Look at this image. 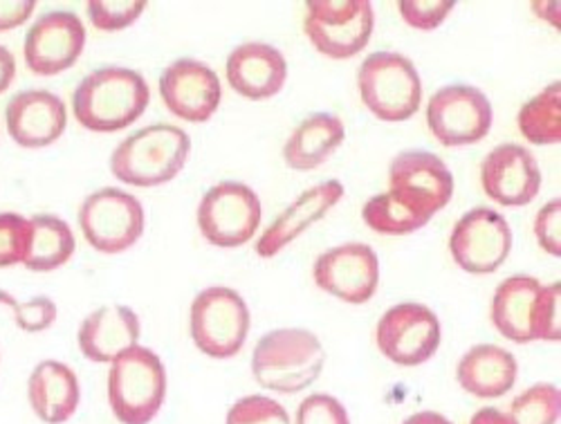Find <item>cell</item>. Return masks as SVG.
<instances>
[{
	"label": "cell",
	"instance_id": "cell-23",
	"mask_svg": "<svg viewBox=\"0 0 561 424\" xmlns=\"http://www.w3.org/2000/svg\"><path fill=\"white\" fill-rule=\"evenodd\" d=\"M541 283L535 276L517 274L499 283L492 297V323L499 333L514 344L535 342L533 321L541 293Z\"/></svg>",
	"mask_w": 561,
	"mask_h": 424
},
{
	"label": "cell",
	"instance_id": "cell-7",
	"mask_svg": "<svg viewBox=\"0 0 561 424\" xmlns=\"http://www.w3.org/2000/svg\"><path fill=\"white\" fill-rule=\"evenodd\" d=\"M190 328L194 344L207 357H237L243 351L250 333L248 303L231 288H207L198 293L192 303Z\"/></svg>",
	"mask_w": 561,
	"mask_h": 424
},
{
	"label": "cell",
	"instance_id": "cell-35",
	"mask_svg": "<svg viewBox=\"0 0 561 424\" xmlns=\"http://www.w3.org/2000/svg\"><path fill=\"white\" fill-rule=\"evenodd\" d=\"M297 424H351V417L337 398L329 393H312L299 404Z\"/></svg>",
	"mask_w": 561,
	"mask_h": 424
},
{
	"label": "cell",
	"instance_id": "cell-18",
	"mask_svg": "<svg viewBox=\"0 0 561 424\" xmlns=\"http://www.w3.org/2000/svg\"><path fill=\"white\" fill-rule=\"evenodd\" d=\"M231 90L250 102H265L284 90L288 64L276 47L267 43H243L233 47L225 66Z\"/></svg>",
	"mask_w": 561,
	"mask_h": 424
},
{
	"label": "cell",
	"instance_id": "cell-36",
	"mask_svg": "<svg viewBox=\"0 0 561 424\" xmlns=\"http://www.w3.org/2000/svg\"><path fill=\"white\" fill-rule=\"evenodd\" d=\"M533 335L535 342H559L561 328H559V283H550V286L541 288L537 308H535V321H533Z\"/></svg>",
	"mask_w": 561,
	"mask_h": 424
},
{
	"label": "cell",
	"instance_id": "cell-3",
	"mask_svg": "<svg viewBox=\"0 0 561 424\" xmlns=\"http://www.w3.org/2000/svg\"><path fill=\"white\" fill-rule=\"evenodd\" d=\"M190 156L192 137L180 126L153 124L122 141L111 156V171L130 186H160L186 167Z\"/></svg>",
	"mask_w": 561,
	"mask_h": 424
},
{
	"label": "cell",
	"instance_id": "cell-27",
	"mask_svg": "<svg viewBox=\"0 0 561 424\" xmlns=\"http://www.w3.org/2000/svg\"><path fill=\"white\" fill-rule=\"evenodd\" d=\"M522 135L537 147L559 145L561 139V85L552 81L526 102L517 117Z\"/></svg>",
	"mask_w": 561,
	"mask_h": 424
},
{
	"label": "cell",
	"instance_id": "cell-22",
	"mask_svg": "<svg viewBox=\"0 0 561 424\" xmlns=\"http://www.w3.org/2000/svg\"><path fill=\"white\" fill-rule=\"evenodd\" d=\"M519 364L512 353L494 344H479L467 351L456 368L460 389L481 400L505 396L517 382Z\"/></svg>",
	"mask_w": 561,
	"mask_h": 424
},
{
	"label": "cell",
	"instance_id": "cell-12",
	"mask_svg": "<svg viewBox=\"0 0 561 424\" xmlns=\"http://www.w3.org/2000/svg\"><path fill=\"white\" fill-rule=\"evenodd\" d=\"M449 252L460 270L470 274H492L512 252V229L499 211L477 207L454 225Z\"/></svg>",
	"mask_w": 561,
	"mask_h": 424
},
{
	"label": "cell",
	"instance_id": "cell-11",
	"mask_svg": "<svg viewBox=\"0 0 561 424\" xmlns=\"http://www.w3.org/2000/svg\"><path fill=\"white\" fill-rule=\"evenodd\" d=\"M443 340L436 312L423 303H398L385 312L376 328L380 353L398 366H420L430 362Z\"/></svg>",
	"mask_w": 561,
	"mask_h": 424
},
{
	"label": "cell",
	"instance_id": "cell-13",
	"mask_svg": "<svg viewBox=\"0 0 561 424\" xmlns=\"http://www.w3.org/2000/svg\"><path fill=\"white\" fill-rule=\"evenodd\" d=\"M317 288L335 299L362 306L380 286V259L364 243H344L319 254L312 267Z\"/></svg>",
	"mask_w": 561,
	"mask_h": 424
},
{
	"label": "cell",
	"instance_id": "cell-20",
	"mask_svg": "<svg viewBox=\"0 0 561 424\" xmlns=\"http://www.w3.org/2000/svg\"><path fill=\"white\" fill-rule=\"evenodd\" d=\"M344 198V184L340 180H325L308 192H304L284 214H280L254 245L256 254L272 259L284 252L304 231L319 222L340 200Z\"/></svg>",
	"mask_w": 561,
	"mask_h": 424
},
{
	"label": "cell",
	"instance_id": "cell-16",
	"mask_svg": "<svg viewBox=\"0 0 561 424\" xmlns=\"http://www.w3.org/2000/svg\"><path fill=\"white\" fill-rule=\"evenodd\" d=\"M85 27L72 12L41 16L25 36V64L38 77H55L70 70L83 53Z\"/></svg>",
	"mask_w": 561,
	"mask_h": 424
},
{
	"label": "cell",
	"instance_id": "cell-37",
	"mask_svg": "<svg viewBox=\"0 0 561 424\" xmlns=\"http://www.w3.org/2000/svg\"><path fill=\"white\" fill-rule=\"evenodd\" d=\"M559 216H561V203L554 198L546 203L535 218V236L539 241V248L550 254L559 256L561 254V227H559Z\"/></svg>",
	"mask_w": 561,
	"mask_h": 424
},
{
	"label": "cell",
	"instance_id": "cell-25",
	"mask_svg": "<svg viewBox=\"0 0 561 424\" xmlns=\"http://www.w3.org/2000/svg\"><path fill=\"white\" fill-rule=\"evenodd\" d=\"M344 137L346 126L337 115H308L288 137L284 147V160L295 171H312L344 145Z\"/></svg>",
	"mask_w": 561,
	"mask_h": 424
},
{
	"label": "cell",
	"instance_id": "cell-19",
	"mask_svg": "<svg viewBox=\"0 0 561 424\" xmlns=\"http://www.w3.org/2000/svg\"><path fill=\"white\" fill-rule=\"evenodd\" d=\"M10 137L23 149L50 147L68 126V111L59 94L48 90H25L8 104Z\"/></svg>",
	"mask_w": 561,
	"mask_h": 424
},
{
	"label": "cell",
	"instance_id": "cell-30",
	"mask_svg": "<svg viewBox=\"0 0 561 424\" xmlns=\"http://www.w3.org/2000/svg\"><path fill=\"white\" fill-rule=\"evenodd\" d=\"M90 23L102 32L130 27L147 10L145 0H90L85 5Z\"/></svg>",
	"mask_w": 561,
	"mask_h": 424
},
{
	"label": "cell",
	"instance_id": "cell-8",
	"mask_svg": "<svg viewBox=\"0 0 561 424\" xmlns=\"http://www.w3.org/2000/svg\"><path fill=\"white\" fill-rule=\"evenodd\" d=\"M198 229L214 248L233 250L250 243L261 227V200L243 182H218L201 198Z\"/></svg>",
	"mask_w": 561,
	"mask_h": 424
},
{
	"label": "cell",
	"instance_id": "cell-21",
	"mask_svg": "<svg viewBox=\"0 0 561 424\" xmlns=\"http://www.w3.org/2000/svg\"><path fill=\"white\" fill-rule=\"evenodd\" d=\"M142 323L128 306H102L90 312L79 328V348L85 359L108 364L137 346Z\"/></svg>",
	"mask_w": 561,
	"mask_h": 424
},
{
	"label": "cell",
	"instance_id": "cell-4",
	"mask_svg": "<svg viewBox=\"0 0 561 424\" xmlns=\"http://www.w3.org/2000/svg\"><path fill=\"white\" fill-rule=\"evenodd\" d=\"M108 402L122 424H149L167 398V370L158 353L133 346L111 362Z\"/></svg>",
	"mask_w": 561,
	"mask_h": 424
},
{
	"label": "cell",
	"instance_id": "cell-29",
	"mask_svg": "<svg viewBox=\"0 0 561 424\" xmlns=\"http://www.w3.org/2000/svg\"><path fill=\"white\" fill-rule=\"evenodd\" d=\"M561 396L552 385H535L519 393L510 404L512 424H557Z\"/></svg>",
	"mask_w": 561,
	"mask_h": 424
},
{
	"label": "cell",
	"instance_id": "cell-38",
	"mask_svg": "<svg viewBox=\"0 0 561 424\" xmlns=\"http://www.w3.org/2000/svg\"><path fill=\"white\" fill-rule=\"evenodd\" d=\"M34 10V0H0V32H10L23 25Z\"/></svg>",
	"mask_w": 561,
	"mask_h": 424
},
{
	"label": "cell",
	"instance_id": "cell-6",
	"mask_svg": "<svg viewBox=\"0 0 561 424\" xmlns=\"http://www.w3.org/2000/svg\"><path fill=\"white\" fill-rule=\"evenodd\" d=\"M376 27L368 0H308L304 32L317 53L335 61L357 57Z\"/></svg>",
	"mask_w": 561,
	"mask_h": 424
},
{
	"label": "cell",
	"instance_id": "cell-5",
	"mask_svg": "<svg viewBox=\"0 0 561 424\" xmlns=\"http://www.w3.org/2000/svg\"><path fill=\"white\" fill-rule=\"evenodd\" d=\"M357 88L364 106L382 122L411 119L423 104V79L411 59L398 53H373L359 66Z\"/></svg>",
	"mask_w": 561,
	"mask_h": 424
},
{
	"label": "cell",
	"instance_id": "cell-10",
	"mask_svg": "<svg viewBox=\"0 0 561 424\" xmlns=\"http://www.w3.org/2000/svg\"><path fill=\"white\" fill-rule=\"evenodd\" d=\"M494 122L492 102L485 92L467 85L449 83L432 94L427 104V124L443 147H470L488 137Z\"/></svg>",
	"mask_w": 561,
	"mask_h": 424
},
{
	"label": "cell",
	"instance_id": "cell-41",
	"mask_svg": "<svg viewBox=\"0 0 561 424\" xmlns=\"http://www.w3.org/2000/svg\"><path fill=\"white\" fill-rule=\"evenodd\" d=\"M404 424H451L443 413L436 411H420L404 420Z\"/></svg>",
	"mask_w": 561,
	"mask_h": 424
},
{
	"label": "cell",
	"instance_id": "cell-1",
	"mask_svg": "<svg viewBox=\"0 0 561 424\" xmlns=\"http://www.w3.org/2000/svg\"><path fill=\"white\" fill-rule=\"evenodd\" d=\"M149 102L151 90L142 75L106 66L81 79L72 94V113L92 133H117L142 117Z\"/></svg>",
	"mask_w": 561,
	"mask_h": 424
},
{
	"label": "cell",
	"instance_id": "cell-17",
	"mask_svg": "<svg viewBox=\"0 0 561 424\" xmlns=\"http://www.w3.org/2000/svg\"><path fill=\"white\" fill-rule=\"evenodd\" d=\"M481 186L501 207H526L539 196L541 171L526 147L499 145L481 162Z\"/></svg>",
	"mask_w": 561,
	"mask_h": 424
},
{
	"label": "cell",
	"instance_id": "cell-15",
	"mask_svg": "<svg viewBox=\"0 0 561 424\" xmlns=\"http://www.w3.org/2000/svg\"><path fill=\"white\" fill-rule=\"evenodd\" d=\"M162 102L171 115L190 124L214 117L222 102V83L203 61L178 59L160 77Z\"/></svg>",
	"mask_w": 561,
	"mask_h": 424
},
{
	"label": "cell",
	"instance_id": "cell-39",
	"mask_svg": "<svg viewBox=\"0 0 561 424\" xmlns=\"http://www.w3.org/2000/svg\"><path fill=\"white\" fill-rule=\"evenodd\" d=\"M16 75V59L5 45H0V92H5Z\"/></svg>",
	"mask_w": 561,
	"mask_h": 424
},
{
	"label": "cell",
	"instance_id": "cell-9",
	"mask_svg": "<svg viewBox=\"0 0 561 424\" xmlns=\"http://www.w3.org/2000/svg\"><path fill=\"white\" fill-rule=\"evenodd\" d=\"M83 239L102 254H122L145 233V207L133 194L106 186L90 194L79 209Z\"/></svg>",
	"mask_w": 561,
	"mask_h": 424
},
{
	"label": "cell",
	"instance_id": "cell-24",
	"mask_svg": "<svg viewBox=\"0 0 561 424\" xmlns=\"http://www.w3.org/2000/svg\"><path fill=\"white\" fill-rule=\"evenodd\" d=\"M27 396L45 424H64L75 415L81 400L77 373L64 362L45 359L30 375Z\"/></svg>",
	"mask_w": 561,
	"mask_h": 424
},
{
	"label": "cell",
	"instance_id": "cell-26",
	"mask_svg": "<svg viewBox=\"0 0 561 424\" xmlns=\"http://www.w3.org/2000/svg\"><path fill=\"white\" fill-rule=\"evenodd\" d=\"M30 222L32 239L23 265L32 272H53L66 265L77 250L70 225L53 214H38Z\"/></svg>",
	"mask_w": 561,
	"mask_h": 424
},
{
	"label": "cell",
	"instance_id": "cell-31",
	"mask_svg": "<svg viewBox=\"0 0 561 424\" xmlns=\"http://www.w3.org/2000/svg\"><path fill=\"white\" fill-rule=\"evenodd\" d=\"M225 424H293L284 404L267 396H245L227 411Z\"/></svg>",
	"mask_w": 561,
	"mask_h": 424
},
{
	"label": "cell",
	"instance_id": "cell-28",
	"mask_svg": "<svg viewBox=\"0 0 561 424\" xmlns=\"http://www.w3.org/2000/svg\"><path fill=\"white\" fill-rule=\"evenodd\" d=\"M362 220L376 233L385 236H407L417 229H423L432 218L423 216L420 211L404 205L391 192L373 196L362 207Z\"/></svg>",
	"mask_w": 561,
	"mask_h": 424
},
{
	"label": "cell",
	"instance_id": "cell-34",
	"mask_svg": "<svg viewBox=\"0 0 561 424\" xmlns=\"http://www.w3.org/2000/svg\"><path fill=\"white\" fill-rule=\"evenodd\" d=\"M454 0H400L398 12L402 21L420 32L438 30L454 12Z\"/></svg>",
	"mask_w": 561,
	"mask_h": 424
},
{
	"label": "cell",
	"instance_id": "cell-14",
	"mask_svg": "<svg viewBox=\"0 0 561 424\" xmlns=\"http://www.w3.org/2000/svg\"><path fill=\"white\" fill-rule=\"evenodd\" d=\"M389 192L404 205L434 218L454 196V175L447 164L430 151H407L389 167Z\"/></svg>",
	"mask_w": 561,
	"mask_h": 424
},
{
	"label": "cell",
	"instance_id": "cell-32",
	"mask_svg": "<svg viewBox=\"0 0 561 424\" xmlns=\"http://www.w3.org/2000/svg\"><path fill=\"white\" fill-rule=\"evenodd\" d=\"M32 239V222L19 214H0V267L23 263Z\"/></svg>",
	"mask_w": 561,
	"mask_h": 424
},
{
	"label": "cell",
	"instance_id": "cell-40",
	"mask_svg": "<svg viewBox=\"0 0 561 424\" xmlns=\"http://www.w3.org/2000/svg\"><path fill=\"white\" fill-rule=\"evenodd\" d=\"M470 424H512L510 415L503 413L501 409H494V406H485L481 411H477L470 420Z\"/></svg>",
	"mask_w": 561,
	"mask_h": 424
},
{
	"label": "cell",
	"instance_id": "cell-2",
	"mask_svg": "<svg viewBox=\"0 0 561 424\" xmlns=\"http://www.w3.org/2000/svg\"><path fill=\"white\" fill-rule=\"evenodd\" d=\"M325 353L319 337L304 328H278L265 333L252 353V375L259 387L293 396L319 380Z\"/></svg>",
	"mask_w": 561,
	"mask_h": 424
},
{
	"label": "cell",
	"instance_id": "cell-33",
	"mask_svg": "<svg viewBox=\"0 0 561 424\" xmlns=\"http://www.w3.org/2000/svg\"><path fill=\"white\" fill-rule=\"evenodd\" d=\"M0 303L14 312V321L25 333H41L57 321V306L48 297H34L30 301H16L10 293L0 290Z\"/></svg>",
	"mask_w": 561,
	"mask_h": 424
}]
</instances>
